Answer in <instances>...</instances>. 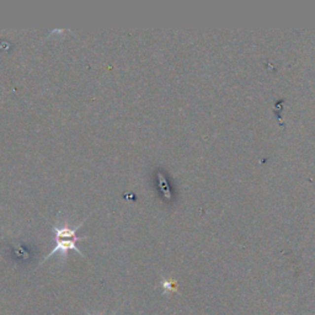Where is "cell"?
Instances as JSON below:
<instances>
[{
    "mask_svg": "<svg viewBox=\"0 0 315 315\" xmlns=\"http://www.w3.org/2000/svg\"><path fill=\"white\" fill-rule=\"evenodd\" d=\"M86 314H88V315H91L90 313H86ZM115 314H116V313H113V314H111V315H115Z\"/></svg>",
    "mask_w": 315,
    "mask_h": 315,
    "instance_id": "cell-3",
    "label": "cell"
},
{
    "mask_svg": "<svg viewBox=\"0 0 315 315\" xmlns=\"http://www.w3.org/2000/svg\"><path fill=\"white\" fill-rule=\"evenodd\" d=\"M163 288L165 289L166 292L168 291H171V289L174 288V282L173 281H163Z\"/></svg>",
    "mask_w": 315,
    "mask_h": 315,
    "instance_id": "cell-2",
    "label": "cell"
},
{
    "mask_svg": "<svg viewBox=\"0 0 315 315\" xmlns=\"http://www.w3.org/2000/svg\"><path fill=\"white\" fill-rule=\"evenodd\" d=\"M83 224H84V222H81L80 224L76 225L75 228H70L68 224H67V222L62 223L61 225L54 224L53 228H52V230H53V233H54L56 245H54V247L52 249V251L49 252V254L47 255L46 257H44L43 261L42 262L47 261L49 257H52L54 254H57V252H59L62 256H64V255L68 254L69 250H74V251L78 252V254L80 255L81 257H85V255H84L83 252H81L80 250L78 249V246H76V242L85 239V237L84 238L76 237V232L80 229V227Z\"/></svg>",
    "mask_w": 315,
    "mask_h": 315,
    "instance_id": "cell-1",
    "label": "cell"
}]
</instances>
